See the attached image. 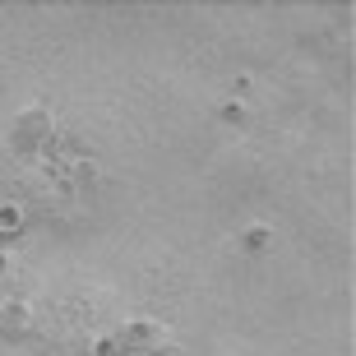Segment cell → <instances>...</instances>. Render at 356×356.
<instances>
[{
	"label": "cell",
	"mask_w": 356,
	"mask_h": 356,
	"mask_svg": "<svg viewBox=\"0 0 356 356\" xmlns=\"http://www.w3.org/2000/svg\"><path fill=\"white\" fill-rule=\"evenodd\" d=\"M158 343H162V329L139 319V324H125L111 338H102L92 356H148V352H158Z\"/></svg>",
	"instance_id": "obj_1"
},
{
	"label": "cell",
	"mask_w": 356,
	"mask_h": 356,
	"mask_svg": "<svg viewBox=\"0 0 356 356\" xmlns=\"http://www.w3.org/2000/svg\"><path fill=\"white\" fill-rule=\"evenodd\" d=\"M47 139H51V116H47L42 106H33V111H24V116L14 120V144L24 148V153L42 148Z\"/></svg>",
	"instance_id": "obj_2"
},
{
	"label": "cell",
	"mask_w": 356,
	"mask_h": 356,
	"mask_svg": "<svg viewBox=\"0 0 356 356\" xmlns=\"http://www.w3.org/2000/svg\"><path fill=\"white\" fill-rule=\"evenodd\" d=\"M28 305H19V301H10V305H0V333H14V338H19V333H28Z\"/></svg>",
	"instance_id": "obj_3"
},
{
	"label": "cell",
	"mask_w": 356,
	"mask_h": 356,
	"mask_svg": "<svg viewBox=\"0 0 356 356\" xmlns=\"http://www.w3.org/2000/svg\"><path fill=\"white\" fill-rule=\"evenodd\" d=\"M14 232H24V209L14 199H0V236H14Z\"/></svg>",
	"instance_id": "obj_4"
},
{
	"label": "cell",
	"mask_w": 356,
	"mask_h": 356,
	"mask_svg": "<svg viewBox=\"0 0 356 356\" xmlns=\"http://www.w3.org/2000/svg\"><path fill=\"white\" fill-rule=\"evenodd\" d=\"M268 241H273V236H268L264 227H259V232H250V236H245V245H250V250H264Z\"/></svg>",
	"instance_id": "obj_5"
}]
</instances>
